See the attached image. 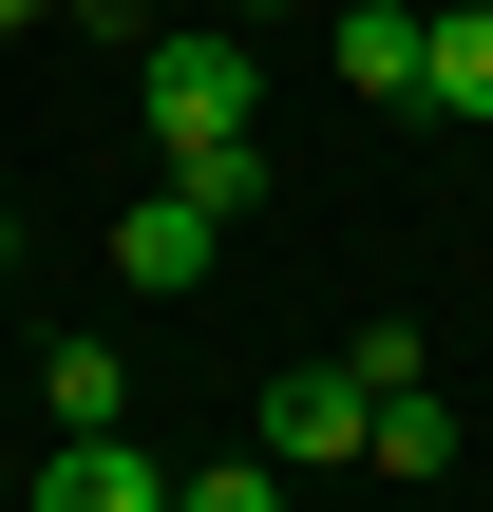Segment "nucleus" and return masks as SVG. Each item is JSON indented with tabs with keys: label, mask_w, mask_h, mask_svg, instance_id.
Masks as SVG:
<instances>
[{
	"label": "nucleus",
	"mask_w": 493,
	"mask_h": 512,
	"mask_svg": "<svg viewBox=\"0 0 493 512\" xmlns=\"http://www.w3.org/2000/svg\"><path fill=\"white\" fill-rule=\"evenodd\" d=\"M38 512H171V475H152L133 418H114V437H57V456H38Z\"/></svg>",
	"instance_id": "39448f33"
},
{
	"label": "nucleus",
	"mask_w": 493,
	"mask_h": 512,
	"mask_svg": "<svg viewBox=\"0 0 493 512\" xmlns=\"http://www.w3.org/2000/svg\"><path fill=\"white\" fill-rule=\"evenodd\" d=\"M171 512H285V456L247 437V456H209V475H171Z\"/></svg>",
	"instance_id": "9d476101"
},
{
	"label": "nucleus",
	"mask_w": 493,
	"mask_h": 512,
	"mask_svg": "<svg viewBox=\"0 0 493 512\" xmlns=\"http://www.w3.org/2000/svg\"><path fill=\"white\" fill-rule=\"evenodd\" d=\"M361 475H399V494H418V475H456V399H437L418 361L380 380V418H361Z\"/></svg>",
	"instance_id": "423d86ee"
},
{
	"label": "nucleus",
	"mask_w": 493,
	"mask_h": 512,
	"mask_svg": "<svg viewBox=\"0 0 493 512\" xmlns=\"http://www.w3.org/2000/svg\"><path fill=\"white\" fill-rule=\"evenodd\" d=\"M247 76H266V57H247V19H152V38H133L152 152H190V133H266V114H247Z\"/></svg>",
	"instance_id": "f257e3e1"
},
{
	"label": "nucleus",
	"mask_w": 493,
	"mask_h": 512,
	"mask_svg": "<svg viewBox=\"0 0 493 512\" xmlns=\"http://www.w3.org/2000/svg\"><path fill=\"white\" fill-rule=\"evenodd\" d=\"M171 190H190L209 228H228V209H266V133H190V152H171Z\"/></svg>",
	"instance_id": "6e6552de"
},
{
	"label": "nucleus",
	"mask_w": 493,
	"mask_h": 512,
	"mask_svg": "<svg viewBox=\"0 0 493 512\" xmlns=\"http://www.w3.org/2000/svg\"><path fill=\"white\" fill-rule=\"evenodd\" d=\"M418 114L493 133V0H437V57H418Z\"/></svg>",
	"instance_id": "0eeeda50"
},
{
	"label": "nucleus",
	"mask_w": 493,
	"mask_h": 512,
	"mask_svg": "<svg viewBox=\"0 0 493 512\" xmlns=\"http://www.w3.org/2000/svg\"><path fill=\"white\" fill-rule=\"evenodd\" d=\"M323 57H342V95L418 114V57H437V0H342V19H323Z\"/></svg>",
	"instance_id": "7ed1b4c3"
},
{
	"label": "nucleus",
	"mask_w": 493,
	"mask_h": 512,
	"mask_svg": "<svg viewBox=\"0 0 493 512\" xmlns=\"http://www.w3.org/2000/svg\"><path fill=\"white\" fill-rule=\"evenodd\" d=\"M38 399H57V437H114V418H133V361H95V342H57V361H38Z\"/></svg>",
	"instance_id": "1a4fd4ad"
},
{
	"label": "nucleus",
	"mask_w": 493,
	"mask_h": 512,
	"mask_svg": "<svg viewBox=\"0 0 493 512\" xmlns=\"http://www.w3.org/2000/svg\"><path fill=\"white\" fill-rule=\"evenodd\" d=\"M209 247H228V228H209L190 190H152V209H114V285H133V304H190V285H209Z\"/></svg>",
	"instance_id": "20e7f679"
},
{
	"label": "nucleus",
	"mask_w": 493,
	"mask_h": 512,
	"mask_svg": "<svg viewBox=\"0 0 493 512\" xmlns=\"http://www.w3.org/2000/svg\"><path fill=\"white\" fill-rule=\"evenodd\" d=\"M152 19H247V38H266V19H304V0H152Z\"/></svg>",
	"instance_id": "f8f14e48"
},
{
	"label": "nucleus",
	"mask_w": 493,
	"mask_h": 512,
	"mask_svg": "<svg viewBox=\"0 0 493 512\" xmlns=\"http://www.w3.org/2000/svg\"><path fill=\"white\" fill-rule=\"evenodd\" d=\"M361 418H380V380H361V361H285L247 437H266L285 475H342V456H361Z\"/></svg>",
	"instance_id": "f03ea898"
},
{
	"label": "nucleus",
	"mask_w": 493,
	"mask_h": 512,
	"mask_svg": "<svg viewBox=\"0 0 493 512\" xmlns=\"http://www.w3.org/2000/svg\"><path fill=\"white\" fill-rule=\"evenodd\" d=\"M57 19H76V38H152V0H57Z\"/></svg>",
	"instance_id": "9b49d317"
}]
</instances>
